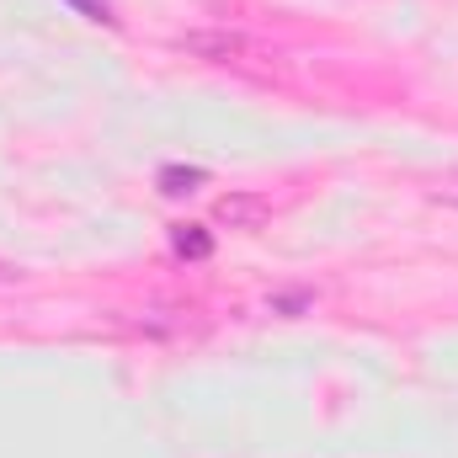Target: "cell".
Segmentation results:
<instances>
[{"instance_id":"obj_3","label":"cell","mask_w":458,"mask_h":458,"mask_svg":"<svg viewBox=\"0 0 458 458\" xmlns=\"http://www.w3.org/2000/svg\"><path fill=\"white\" fill-rule=\"evenodd\" d=\"M203 182H208L203 165H160V176H155V187H160L165 198H187V192H198Z\"/></svg>"},{"instance_id":"obj_2","label":"cell","mask_w":458,"mask_h":458,"mask_svg":"<svg viewBox=\"0 0 458 458\" xmlns=\"http://www.w3.org/2000/svg\"><path fill=\"white\" fill-rule=\"evenodd\" d=\"M171 250L182 261H208L214 256V234L203 225H171Z\"/></svg>"},{"instance_id":"obj_1","label":"cell","mask_w":458,"mask_h":458,"mask_svg":"<svg viewBox=\"0 0 458 458\" xmlns=\"http://www.w3.org/2000/svg\"><path fill=\"white\" fill-rule=\"evenodd\" d=\"M272 219V203L261 192H225L214 203V225H229V229H261Z\"/></svg>"},{"instance_id":"obj_4","label":"cell","mask_w":458,"mask_h":458,"mask_svg":"<svg viewBox=\"0 0 458 458\" xmlns=\"http://www.w3.org/2000/svg\"><path fill=\"white\" fill-rule=\"evenodd\" d=\"M64 5H75V11H81L86 21H102V27H113V21H117V16H113V5H107V0H64Z\"/></svg>"}]
</instances>
